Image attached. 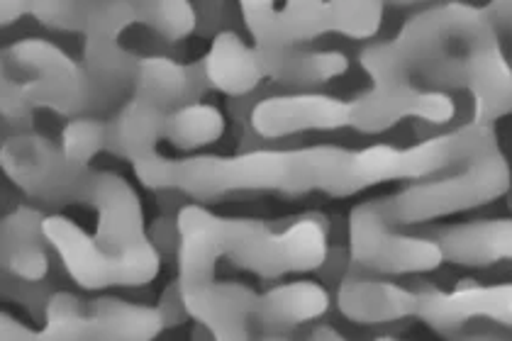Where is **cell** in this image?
<instances>
[{"label": "cell", "mask_w": 512, "mask_h": 341, "mask_svg": "<svg viewBox=\"0 0 512 341\" xmlns=\"http://www.w3.org/2000/svg\"><path fill=\"white\" fill-rule=\"evenodd\" d=\"M130 3L137 13V22L169 42H178L198 32V15L191 0H130Z\"/></svg>", "instance_id": "24"}, {"label": "cell", "mask_w": 512, "mask_h": 341, "mask_svg": "<svg viewBox=\"0 0 512 341\" xmlns=\"http://www.w3.org/2000/svg\"><path fill=\"white\" fill-rule=\"evenodd\" d=\"M169 110L149 100L130 95L113 120H108V152L130 161L132 166L157 156V144L164 137Z\"/></svg>", "instance_id": "18"}, {"label": "cell", "mask_w": 512, "mask_h": 341, "mask_svg": "<svg viewBox=\"0 0 512 341\" xmlns=\"http://www.w3.org/2000/svg\"><path fill=\"white\" fill-rule=\"evenodd\" d=\"M422 0H325L317 18V35L371 39L383 22L388 5H413Z\"/></svg>", "instance_id": "21"}, {"label": "cell", "mask_w": 512, "mask_h": 341, "mask_svg": "<svg viewBox=\"0 0 512 341\" xmlns=\"http://www.w3.org/2000/svg\"><path fill=\"white\" fill-rule=\"evenodd\" d=\"M132 22H137V13L130 0H105L83 30V66L91 81V115L103 113L132 91L139 59L118 39Z\"/></svg>", "instance_id": "7"}, {"label": "cell", "mask_w": 512, "mask_h": 341, "mask_svg": "<svg viewBox=\"0 0 512 341\" xmlns=\"http://www.w3.org/2000/svg\"><path fill=\"white\" fill-rule=\"evenodd\" d=\"M359 61L374 83L349 100L352 127L364 134L391 130L405 117L447 125L456 115L449 88L471 95L476 122L493 125L512 113V66L491 13L471 3L444 0L422 10L391 42L369 44Z\"/></svg>", "instance_id": "1"}, {"label": "cell", "mask_w": 512, "mask_h": 341, "mask_svg": "<svg viewBox=\"0 0 512 341\" xmlns=\"http://www.w3.org/2000/svg\"><path fill=\"white\" fill-rule=\"evenodd\" d=\"M8 64L25 76L22 86L35 108L64 117L91 115V81L79 64L47 39H22L8 49Z\"/></svg>", "instance_id": "8"}, {"label": "cell", "mask_w": 512, "mask_h": 341, "mask_svg": "<svg viewBox=\"0 0 512 341\" xmlns=\"http://www.w3.org/2000/svg\"><path fill=\"white\" fill-rule=\"evenodd\" d=\"M325 0H286L276 8V0H239L242 20L259 47H291L317 35V18Z\"/></svg>", "instance_id": "13"}, {"label": "cell", "mask_w": 512, "mask_h": 341, "mask_svg": "<svg viewBox=\"0 0 512 341\" xmlns=\"http://www.w3.org/2000/svg\"><path fill=\"white\" fill-rule=\"evenodd\" d=\"M259 59L264 76L283 86L313 88L332 78L347 74L349 59L335 49H300L298 44L291 47H259Z\"/></svg>", "instance_id": "19"}, {"label": "cell", "mask_w": 512, "mask_h": 341, "mask_svg": "<svg viewBox=\"0 0 512 341\" xmlns=\"http://www.w3.org/2000/svg\"><path fill=\"white\" fill-rule=\"evenodd\" d=\"M222 132H225V115L220 113V108L203 100L178 105L166 115L164 137L183 152H193V149L217 142Z\"/></svg>", "instance_id": "23"}, {"label": "cell", "mask_w": 512, "mask_h": 341, "mask_svg": "<svg viewBox=\"0 0 512 341\" xmlns=\"http://www.w3.org/2000/svg\"><path fill=\"white\" fill-rule=\"evenodd\" d=\"M249 125L259 139H281L300 132H330L352 127L349 100L325 93L269 95L249 110Z\"/></svg>", "instance_id": "10"}, {"label": "cell", "mask_w": 512, "mask_h": 341, "mask_svg": "<svg viewBox=\"0 0 512 341\" xmlns=\"http://www.w3.org/2000/svg\"><path fill=\"white\" fill-rule=\"evenodd\" d=\"M337 307L356 324H383L415 317L417 290L374 278L369 273H344L337 285Z\"/></svg>", "instance_id": "12"}, {"label": "cell", "mask_w": 512, "mask_h": 341, "mask_svg": "<svg viewBox=\"0 0 512 341\" xmlns=\"http://www.w3.org/2000/svg\"><path fill=\"white\" fill-rule=\"evenodd\" d=\"M157 307L161 312V320H164V324H166V329L178 327V324H183L188 317H191V312H188V307H186V300H183L181 285H178V281L171 283L169 288L161 293V300Z\"/></svg>", "instance_id": "31"}, {"label": "cell", "mask_w": 512, "mask_h": 341, "mask_svg": "<svg viewBox=\"0 0 512 341\" xmlns=\"http://www.w3.org/2000/svg\"><path fill=\"white\" fill-rule=\"evenodd\" d=\"M0 164L15 186L47 205L76 203L88 169L66 159L64 149L32 130L5 139Z\"/></svg>", "instance_id": "9"}, {"label": "cell", "mask_w": 512, "mask_h": 341, "mask_svg": "<svg viewBox=\"0 0 512 341\" xmlns=\"http://www.w3.org/2000/svg\"><path fill=\"white\" fill-rule=\"evenodd\" d=\"M3 293L10 300H15V303L27 307L32 317H44L47 315L49 300H52V295L57 290H54V285L47 278H42V281H27V278H18L13 273L3 271Z\"/></svg>", "instance_id": "28"}, {"label": "cell", "mask_w": 512, "mask_h": 341, "mask_svg": "<svg viewBox=\"0 0 512 341\" xmlns=\"http://www.w3.org/2000/svg\"><path fill=\"white\" fill-rule=\"evenodd\" d=\"M178 229L176 281L183 300L193 320L220 341L252 337L256 293L242 283H217V261L227 259L256 276L278 278L320 271L332 251L327 225L315 215L300 217L276 232L264 222L220 217L203 205L186 203L178 210Z\"/></svg>", "instance_id": "2"}, {"label": "cell", "mask_w": 512, "mask_h": 341, "mask_svg": "<svg viewBox=\"0 0 512 341\" xmlns=\"http://www.w3.org/2000/svg\"><path fill=\"white\" fill-rule=\"evenodd\" d=\"M149 190H178L193 200H222L235 193L305 195L320 190L349 198L371 188L359 149L317 144L303 149H247L237 156H152L132 166Z\"/></svg>", "instance_id": "3"}, {"label": "cell", "mask_w": 512, "mask_h": 341, "mask_svg": "<svg viewBox=\"0 0 512 341\" xmlns=\"http://www.w3.org/2000/svg\"><path fill=\"white\" fill-rule=\"evenodd\" d=\"M164 110L191 103V71L166 57H142L137 66L132 93Z\"/></svg>", "instance_id": "22"}, {"label": "cell", "mask_w": 512, "mask_h": 341, "mask_svg": "<svg viewBox=\"0 0 512 341\" xmlns=\"http://www.w3.org/2000/svg\"><path fill=\"white\" fill-rule=\"evenodd\" d=\"M164 329L159 307L103 295L86 303L81 341H152Z\"/></svg>", "instance_id": "16"}, {"label": "cell", "mask_w": 512, "mask_h": 341, "mask_svg": "<svg viewBox=\"0 0 512 341\" xmlns=\"http://www.w3.org/2000/svg\"><path fill=\"white\" fill-rule=\"evenodd\" d=\"M198 15V35L215 37L225 22L227 0H193Z\"/></svg>", "instance_id": "32"}, {"label": "cell", "mask_w": 512, "mask_h": 341, "mask_svg": "<svg viewBox=\"0 0 512 341\" xmlns=\"http://www.w3.org/2000/svg\"><path fill=\"white\" fill-rule=\"evenodd\" d=\"M76 203L98 212L96 237L61 215L44 217V234L83 290L137 288L157 278L161 254L144 229L135 188L125 178L88 166Z\"/></svg>", "instance_id": "4"}, {"label": "cell", "mask_w": 512, "mask_h": 341, "mask_svg": "<svg viewBox=\"0 0 512 341\" xmlns=\"http://www.w3.org/2000/svg\"><path fill=\"white\" fill-rule=\"evenodd\" d=\"M444 261L454 266H493L512 261V217L473 220L444 227L434 234Z\"/></svg>", "instance_id": "14"}, {"label": "cell", "mask_w": 512, "mask_h": 341, "mask_svg": "<svg viewBox=\"0 0 512 341\" xmlns=\"http://www.w3.org/2000/svg\"><path fill=\"white\" fill-rule=\"evenodd\" d=\"M86 303L74 293L57 290L47 305L44 327L40 329L42 341H81Z\"/></svg>", "instance_id": "26"}, {"label": "cell", "mask_w": 512, "mask_h": 341, "mask_svg": "<svg viewBox=\"0 0 512 341\" xmlns=\"http://www.w3.org/2000/svg\"><path fill=\"white\" fill-rule=\"evenodd\" d=\"M330 290L317 281H293L256 295L252 324L264 334L291 332L330 310Z\"/></svg>", "instance_id": "15"}, {"label": "cell", "mask_w": 512, "mask_h": 341, "mask_svg": "<svg viewBox=\"0 0 512 341\" xmlns=\"http://www.w3.org/2000/svg\"><path fill=\"white\" fill-rule=\"evenodd\" d=\"M203 61L210 86L230 98L252 95L266 78L259 49L249 47L237 32H217L213 47Z\"/></svg>", "instance_id": "20"}, {"label": "cell", "mask_w": 512, "mask_h": 341, "mask_svg": "<svg viewBox=\"0 0 512 341\" xmlns=\"http://www.w3.org/2000/svg\"><path fill=\"white\" fill-rule=\"evenodd\" d=\"M149 239L161 254V261L178 259V249H181V229H178V212H164V215L154 220L149 227Z\"/></svg>", "instance_id": "30"}, {"label": "cell", "mask_w": 512, "mask_h": 341, "mask_svg": "<svg viewBox=\"0 0 512 341\" xmlns=\"http://www.w3.org/2000/svg\"><path fill=\"white\" fill-rule=\"evenodd\" d=\"M415 317L439 334L459 332L476 320L512 327V283H464L454 290H417Z\"/></svg>", "instance_id": "11"}, {"label": "cell", "mask_w": 512, "mask_h": 341, "mask_svg": "<svg viewBox=\"0 0 512 341\" xmlns=\"http://www.w3.org/2000/svg\"><path fill=\"white\" fill-rule=\"evenodd\" d=\"M100 3L105 0H32V15L52 30L83 32Z\"/></svg>", "instance_id": "27"}, {"label": "cell", "mask_w": 512, "mask_h": 341, "mask_svg": "<svg viewBox=\"0 0 512 341\" xmlns=\"http://www.w3.org/2000/svg\"><path fill=\"white\" fill-rule=\"evenodd\" d=\"M49 239L44 234L42 210L22 205L3 220V271L27 281H42L49 273Z\"/></svg>", "instance_id": "17"}, {"label": "cell", "mask_w": 512, "mask_h": 341, "mask_svg": "<svg viewBox=\"0 0 512 341\" xmlns=\"http://www.w3.org/2000/svg\"><path fill=\"white\" fill-rule=\"evenodd\" d=\"M32 13V0H3V25H13L22 15Z\"/></svg>", "instance_id": "35"}, {"label": "cell", "mask_w": 512, "mask_h": 341, "mask_svg": "<svg viewBox=\"0 0 512 341\" xmlns=\"http://www.w3.org/2000/svg\"><path fill=\"white\" fill-rule=\"evenodd\" d=\"M393 195L359 203L349 215V259L361 271L381 276L427 273L444 264L434 237H415L393 229Z\"/></svg>", "instance_id": "6"}, {"label": "cell", "mask_w": 512, "mask_h": 341, "mask_svg": "<svg viewBox=\"0 0 512 341\" xmlns=\"http://www.w3.org/2000/svg\"><path fill=\"white\" fill-rule=\"evenodd\" d=\"M486 10L491 13L495 27H503L512 35V0H493Z\"/></svg>", "instance_id": "34"}, {"label": "cell", "mask_w": 512, "mask_h": 341, "mask_svg": "<svg viewBox=\"0 0 512 341\" xmlns=\"http://www.w3.org/2000/svg\"><path fill=\"white\" fill-rule=\"evenodd\" d=\"M32 113H35V105H32L22 81L13 76H3V120L13 130L25 132L32 130Z\"/></svg>", "instance_id": "29"}, {"label": "cell", "mask_w": 512, "mask_h": 341, "mask_svg": "<svg viewBox=\"0 0 512 341\" xmlns=\"http://www.w3.org/2000/svg\"><path fill=\"white\" fill-rule=\"evenodd\" d=\"M512 171L493 125L466 122L452 130V159L437 178H422L393 195L395 225H420L437 217L481 208L508 195Z\"/></svg>", "instance_id": "5"}, {"label": "cell", "mask_w": 512, "mask_h": 341, "mask_svg": "<svg viewBox=\"0 0 512 341\" xmlns=\"http://www.w3.org/2000/svg\"><path fill=\"white\" fill-rule=\"evenodd\" d=\"M61 149L74 164L91 166L96 154L108 149V122L98 120L96 115L71 117L61 132Z\"/></svg>", "instance_id": "25"}, {"label": "cell", "mask_w": 512, "mask_h": 341, "mask_svg": "<svg viewBox=\"0 0 512 341\" xmlns=\"http://www.w3.org/2000/svg\"><path fill=\"white\" fill-rule=\"evenodd\" d=\"M0 339L3 341H30V339H40V332L25 327V324H22L20 320H15L13 315L3 312V317H0Z\"/></svg>", "instance_id": "33"}]
</instances>
